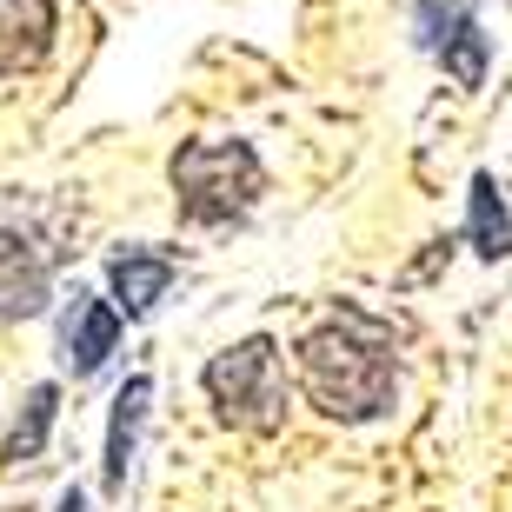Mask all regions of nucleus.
Segmentation results:
<instances>
[{"mask_svg":"<svg viewBox=\"0 0 512 512\" xmlns=\"http://www.w3.org/2000/svg\"><path fill=\"white\" fill-rule=\"evenodd\" d=\"M300 386L326 419L366 426V419H380L393 406V386H399L393 340L373 320H360V313L313 326L300 340Z\"/></svg>","mask_w":512,"mask_h":512,"instance_id":"nucleus-1","label":"nucleus"},{"mask_svg":"<svg viewBox=\"0 0 512 512\" xmlns=\"http://www.w3.org/2000/svg\"><path fill=\"white\" fill-rule=\"evenodd\" d=\"M167 173H173V213L187 227H233L266 193V167L247 140H187Z\"/></svg>","mask_w":512,"mask_h":512,"instance_id":"nucleus-2","label":"nucleus"},{"mask_svg":"<svg viewBox=\"0 0 512 512\" xmlns=\"http://www.w3.org/2000/svg\"><path fill=\"white\" fill-rule=\"evenodd\" d=\"M200 386L220 406V419L240 426V433H273L286 419V366H280V346L266 340V333H247L240 346L213 353Z\"/></svg>","mask_w":512,"mask_h":512,"instance_id":"nucleus-3","label":"nucleus"},{"mask_svg":"<svg viewBox=\"0 0 512 512\" xmlns=\"http://www.w3.org/2000/svg\"><path fill=\"white\" fill-rule=\"evenodd\" d=\"M413 40L446 67V80H459V87H486L493 40H486V27H479L473 0H419L413 7Z\"/></svg>","mask_w":512,"mask_h":512,"instance_id":"nucleus-4","label":"nucleus"},{"mask_svg":"<svg viewBox=\"0 0 512 512\" xmlns=\"http://www.w3.org/2000/svg\"><path fill=\"white\" fill-rule=\"evenodd\" d=\"M54 300V260L34 233L0 227V320H34Z\"/></svg>","mask_w":512,"mask_h":512,"instance_id":"nucleus-5","label":"nucleus"},{"mask_svg":"<svg viewBox=\"0 0 512 512\" xmlns=\"http://www.w3.org/2000/svg\"><path fill=\"white\" fill-rule=\"evenodd\" d=\"M120 346V313L114 300H94V293H80L67 300V313H60V366L74 373V380H94L100 366L114 360Z\"/></svg>","mask_w":512,"mask_h":512,"instance_id":"nucleus-6","label":"nucleus"},{"mask_svg":"<svg viewBox=\"0 0 512 512\" xmlns=\"http://www.w3.org/2000/svg\"><path fill=\"white\" fill-rule=\"evenodd\" d=\"M173 273H180V260H173L167 247H120L114 260H107V293H114V313H120V320H147L153 306L167 300Z\"/></svg>","mask_w":512,"mask_h":512,"instance_id":"nucleus-7","label":"nucleus"},{"mask_svg":"<svg viewBox=\"0 0 512 512\" xmlns=\"http://www.w3.org/2000/svg\"><path fill=\"white\" fill-rule=\"evenodd\" d=\"M54 0H0V80L34 74L47 47H54Z\"/></svg>","mask_w":512,"mask_h":512,"instance_id":"nucleus-8","label":"nucleus"},{"mask_svg":"<svg viewBox=\"0 0 512 512\" xmlns=\"http://www.w3.org/2000/svg\"><path fill=\"white\" fill-rule=\"evenodd\" d=\"M147 399L153 380L133 373L114 399V419H107V453H100V486L107 493H127V473H133V453H140V426H147Z\"/></svg>","mask_w":512,"mask_h":512,"instance_id":"nucleus-9","label":"nucleus"},{"mask_svg":"<svg viewBox=\"0 0 512 512\" xmlns=\"http://www.w3.org/2000/svg\"><path fill=\"white\" fill-rule=\"evenodd\" d=\"M54 413H60V386H54V380L27 386V399H20L14 426H7V439H0V473H20V466H34V459L47 453Z\"/></svg>","mask_w":512,"mask_h":512,"instance_id":"nucleus-10","label":"nucleus"},{"mask_svg":"<svg viewBox=\"0 0 512 512\" xmlns=\"http://www.w3.org/2000/svg\"><path fill=\"white\" fill-rule=\"evenodd\" d=\"M466 233H473V253L479 260H506L512 253V213L506 200H499L493 173H473V200H466Z\"/></svg>","mask_w":512,"mask_h":512,"instance_id":"nucleus-11","label":"nucleus"},{"mask_svg":"<svg viewBox=\"0 0 512 512\" xmlns=\"http://www.w3.org/2000/svg\"><path fill=\"white\" fill-rule=\"evenodd\" d=\"M54 512H87V493H80V486H67V493L54 499Z\"/></svg>","mask_w":512,"mask_h":512,"instance_id":"nucleus-12","label":"nucleus"}]
</instances>
